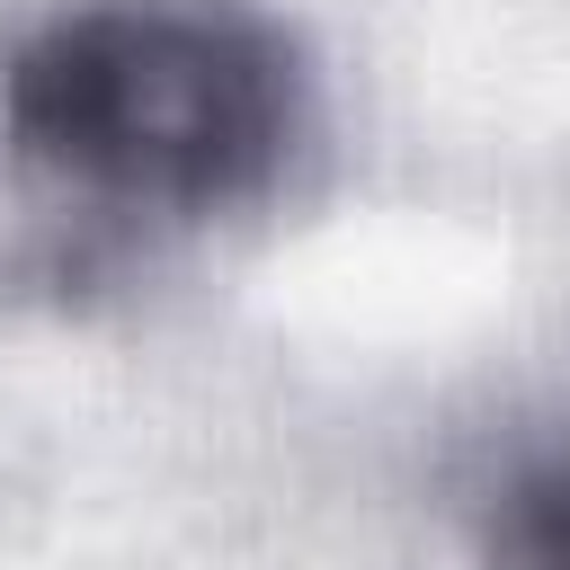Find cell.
<instances>
[{"label":"cell","mask_w":570,"mask_h":570,"mask_svg":"<svg viewBox=\"0 0 570 570\" xmlns=\"http://www.w3.org/2000/svg\"><path fill=\"white\" fill-rule=\"evenodd\" d=\"M303 107V36L249 0H71L9 53L18 142L151 205L249 196L285 169Z\"/></svg>","instance_id":"1"},{"label":"cell","mask_w":570,"mask_h":570,"mask_svg":"<svg viewBox=\"0 0 570 570\" xmlns=\"http://www.w3.org/2000/svg\"><path fill=\"white\" fill-rule=\"evenodd\" d=\"M490 561L499 570H570V436L508 463L490 490Z\"/></svg>","instance_id":"2"}]
</instances>
